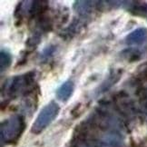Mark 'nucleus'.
<instances>
[{
	"label": "nucleus",
	"mask_w": 147,
	"mask_h": 147,
	"mask_svg": "<svg viewBox=\"0 0 147 147\" xmlns=\"http://www.w3.org/2000/svg\"><path fill=\"white\" fill-rule=\"evenodd\" d=\"M25 129V121L21 115H16L1 123L2 142L11 144L20 137Z\"/></svg>",
	"instance_id": "nucleus-1"
},
{
	"label": "nucleus",
	"mask_w": 147,
	"mask_h": 147,
	"mask_svg": "<svg viewBox=\"0 0 147 147\" xmlns=\"http://www.w3.org/2000/svg\"><path fill=\"white\" fill-rule=\"evenodd\" d=\"M59 105L54 101L50 102L48 105H47L41 110L40 114L36 117L35 123H33L31 129L32 133L38 134L42 131H44L54 121V119H55V117L59 114Z\"/></svg>",
	"instance_id": "nucleus-2"
},
{
	"label": "nucleus",
	"mask_w": 147,
	"mask_h": 147,
	"mask_svg": "<svg viewBox=\"0 0 147 147\" xmlns=\"http://www.w3.org/2000/svg\"><path fill=\"white\" fill-rule=\"evenodd\" d=\"M35 76L36 73L32 71L23 76H16L11 79L7 88L8 94L12 97H16L19 94H26V91L28 92L26 89H29L32 84L35 83Z\"/></svg>",
	"instance_id": "nucleus-3"
},
{
	"label": "nucleus",
	"mask_w": 147,
	"mask_h": 147,
	"mask_svg": "<svg viewBox=\"0 0 147 147\" xmlns=\"http://www.w3.org/2000/svg\"><path fill=\"white\" fill-rule=\"evenodd\" d=\"M74 89H75L74 83L72 81H66L57 89V91H56V97L61 101L65 102L72 95Z\"/></svg>",
	"instance_id": "nucleus-4"
},
{
	"label": "nucleus",
	"mask_w": 147,
	"mask_h": 147,
	"mask_svg": "<svg viewBox=\"0 0 147 147\" xmlns=\"http://www.w3.org/2000/svg\"><path fill=\"white\" fill-rule=\"evenodd\" d=\"M146 38V33H144V30L139 29L137 31L133 32L131 35H129L126 38L128 44H139L144 42V40Z\"/></svg>",
	"instance_id": "nucleus-5"
},
{
	"label": "nucleus",
	"mask_w": 147,
	"mask_h": 147,
	"mask_svg": "<svg viewBox=\"0 0 147 147\" xmlns=\"http://www.w3.org/2000/svg\"><path fill=\"white\" fill-rule=\"evenodd\" d=\"M0 62H1V72H4L5 69H7L11 65L12 62V57L9 53L5 52V51H2L0 54Z\"/></svg>",
	"instance_id": "nucleus-6"
},
{
	"label": "nucleus",
	"mask_w": 147,
	"mask_h": 147,
	"mask_svg": "<svg viewBox=\"0 0 147 147\" xmlns=\"http://www.w3.org/2000/svg\"><path fill=\"white\" fill-rule=\"evenodd\" d=\"M82 4L83 5H80L79 1H77L75 3L74 7H75V9L79 14L84 15V14L90 13V11H91V8H92V5H88L90 4V1H82Z\"/></svg>",
	"instance_id": "nucleus-7"
},
{
	"label": "nucleus",
	"mask_w": 147,
	"mask_h": 147,
	"mask_svg": "<svg viewBox=\"0 0 147 147\" xmlns=\"http://www.w3.org/2000/svg\"><path fill=\"white\" fill-rule=\"evenodd\" d=\"M39 41H40V36H37V35H35V36H33L32 37L28 38L26 44H27L28 47H35L36 46H37V45H38Z\"/></svg>",
	"instance_id": "nucleus-8"
},
{
	"label": "nucleus",
	"mask_w": 147,
	"mask_h": 147,
	"mask_svg": "<svg viewBox=\"0 0 147 147\" xmlns=\"http://www.w3.org/2000/svg\"><path fill=\"white\" fill-rule=\"evenodd\" d=\"M53 52H54V48L53 47L47 48L46 50L44 51V56H50L51 55H52Z\"/></svg>",
	"instance_id": "nucleus-9"
}]
</instances>
